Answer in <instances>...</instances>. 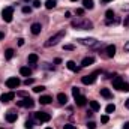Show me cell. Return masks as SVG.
I'll return each instance as SVG.
<instances>
[{
  "label": "cell",
  "instance_id": "6da1fadb",
  "mask_svg": "<svg viewBox=\"0 0 129 129\" xmlns=\"http://www.w3.org/2000/svg\"><path fill=\"white\" fill-rule=\"evenodd\" d=\"M71 26L74 29H78V30H90V29H93V23L86 20V18H77V20H74L71 23Z\"/></svg>",
  "mask_w": 129,
  "mask_h": 129
},
{
  "label": "cell",
  "instance_id": "7a4b0ae2",
  "mask_svg": "<svg viewBox=\"0 0 129 129\" xmlns=\"http://www.w3.org/2000/svg\"><path fill=\"white\" fill-rule=\"evenodd\" d=\"M63 36H64V30H62V32H59V33H56L54 36H51L47 42H45V47L47 48H50V47H54V45H57L62 39H63Z\"/></svg>",
  "mask_w": 129,
  "mask_h": 129
},
{
  "label": "cell",
  "instance_id": "3957f363",
  "mask_svg": "<svg viewBox=\"0 0 129 129\" xmlns=\"http://www.w3.org/2000/svg\"><path fill=\"white\" fill-rule=\"evenodd\" d=\"M2 18H3V21L11 23V21H12V18H14V8H12V6L5 8V9L2 11Z\"/></svg>",
  "mask_w": 129,
  "mask_h": 129
},
{
  "label": "cell",
  "instance_id": "277c9868",
  "mask_svg": "<svg viewBox=\"0 0 129 129\" xmlns=\"http://www.w3.org/2000/svg\"><path fill=\"white\" fill-rule=\"evenodd\" d=\"M17 104H18V107H23V108H33V105H35V101H33L32 98L26 96L24 99L18 101Z\"/></svg>",
  "mask_w": 129,
  "mask_h": 129
},
{
  "label": "cell",
  "instance_id": "5b68a950",
  "mask_svg": "<svg viewBox=\"0 0 129 129\" xmlns=\"http://www.w3.org/2000/svg\"><path fill=\"white\" fill-rule=\"evenodd\" d=\"M78 42L86 47H96L98 45V41L95 38H83V39H78Z\"/></svg>",
  "mask_w": 129,
  "mask_h": 129
},
{
  "label": "cell",
  "instance_id": "8992f818",
  "mask_svg": "<svg viewBox=\"0 0 129 129\" xmlns=\"http://www.w3.org/2000/svg\"><path fill=\"white\" fill-rule=\"evenodd\" d=\"M20 84H21V81H20L17 77H11V78L6 80V86H8V89H17Z\"/></svg>",
  "mask_w": 129,
  "mask_h": 129
},
{
  "label": "cell",
  "instance_id": "52a82bcc",
  "mask_svg": "<svg viewBox=\"0 0 129 129\" xmlns=\"http://www.w3.org/2000/svg\"><path fill=\"white\" fill-rule=\"evenodd\" d=\"M35 117H36L39 122H50V120H51V116H50L48 113H41V111H39V113H36V114H35Z\"/></svg>",
  "mask_w": 129,
  "mask_h": 129
},
{
  "label": "cell",
  "instance_id": "ba28073f",
  "mask_svg": "<svg viewBox=\"0 0 129 129\" xmlns=\"http://www.w3.org/2000/svg\"><path fill=\"white\" fill-rule=\"evenodd\" d=\"M81 81H83V84H93V83L96 81V74L86 75V77H83V78H81Z\"/></svg>",
  "mask_w": 129,
  "mask_h": 129
},
{
  "label": "cell",
  "instance_id": "9c48e42d",
  "mask_svg": "<svg viewBox=\"0 0 129 129\" xmlns=\"http://www.w3.org/2000/svg\"><path fill=\"white\" fill-rule=\"evenodd\" d=\"M14 98H15V93H14V92H9V93H3L2 98H0V101H2L3 104H8V102H11Z\"/></svg>",
  "mask_w": 129,
  "mask_h": 129
},
{
  "label": "cell",
  "instance_id": "30bf717a",
  "mask_svg": "<svg viewBox=\"0 0 129 129\" xmlns=\"http://www.w3.org/2000/svg\"><path fill=\"white\" fill-rule=\"evenodd\" d=\"M123 83H125V81H123V78L117 75V77H114V80H113V87H114V89H117V90H120Z\"/></svg>",
  "mask_w": 129,
  "mask_h": 129
},
{
  "label": "cell",
  "instance_id": "8fae6325",
  "mask_svg": "<svg viewBox=\"0 0 129 129\" xmlns=\"http://www.w3.org/2000/svg\"><path fill=\"white\" fill-rule=\"evenodd\" d=\"M17 119H18L17 113H12V111H9V113L6 114V120H8L9 123H14V122H17Z\"/></svg>",
  "mask_w": 129,
  "mask_h": 129
},
{
  "label": "cell",
  "instance_id": "7c38bea8",
  "mask_svg": "<svg viewBox=\"0 0 129 129\" xmlns=\"http://www.w3.org/2000/svg\"><path fill=\"white\" fill-rule=\"evenodd\" d=\"M30 30H32L33 35H39L41 30H42V27H41V24H39V23H33L32 27H30Z\"/></svg>",
  "mask_w": 129,
  "mask_h": 129
},
{
  "label": "cell",
  "instance_id": "4fadbf2b",
  "mask_svg": "<svg viewBox=\"0 0 129 129\" xmlns=\"http://www.w3.org/2000/svg\"><path fill=\"white\" fill-rule=\"evenodd\" d=\"M66 68H68L69 71H72V72H78V71H80V68L75 64V62H72V60H69V62L66 63Z\"/></svg>",
  "mask_w": 129,
  "mask_h": 129
},
{
  "label": "cell",
  "instance_id": "5bb4252c",
  "mask_svg": "<svg viewBox=\"0 0 129 129\" xmlns=\"http://www.w3.org/2000/svg\"><path fill=\"white\" fill-rule=\"evenodd\" d=\"M75 102H77V105H78V107H84V105L87 104V99H86L84 96H81V95H80V96L75 98Z\"/></svg>",
  "mask_w": 129,
  "mask_h": 129
},
{
  "label": "cell",
  "instance_id": "9a60e30c",
  "mask_svg": "<svg viewBox=\"0 0 129 129\" xmlns=\"http://www.w3.org/2000/svg\"><path fill=\"white\" fill-rule=\"evenodd\" d=\"M20 74H21L23 77H30V75H32V69L27 68V66H23V68L20 69Z\"/></svg>",
  "mask_w": 129,
  "mask_h": 129
},
{
  "label": "cell",
  "instance_id": "2e32d148",
  "mask_svg": "<svg viewBox=\"0 0 129 129\" xmlns=\"http://www.w3.org/2000/svg\"><path fill=\"white\" fill-rule=\"evenodd\" d=\"M114 54H116V45H108L107 47V56L114 57Z\"/></svg>",
  "mask_w": 129,
  "mask_h": 129
},
{
  "label": "cell",
  "instance_id": "e0dca14e",
  "mask_svg": "<svg viewBox=\"0 0 129 129\" xmlns=\"http://www.w3.org/2000/svg\"><path fill=\"white\" fill-rule=\"evenodd\" d=\"M95 63V59L93 57H86V59H83V62H81V66H90V64Z\"/></svg>",
  "mask_w": 129,
  "mask_h": 129
},
{
  "label": "cell",
  "instance_id": "ac0fdd59",
  "mask_svg": "<svg viewBox=\"0 0 129 129\" xmlns=\"http://www.w3.org/2000/svg\"><path fill=\"white\" fill-rule=\"evenodd\" d=\"M51 101H53V99H51V96H48V95H45V96H41V99H39V102H41L42 105H48Z\"/></svg>",
  "mask_w": 129,
  "mask_h": 129
},
{
  "label": "cell",
  "instance_id": "d6986e66",
  "mask_svg": "<svg viewBox=\"0 0 129 129\" xmlns=\"http://www.w3.org/2000/svg\"><path fill=\"white\" fill-rule=\"evenodd\" d=\"M105 17H107V23L110 24V23H111V20L114 18V12H113L111 9H108V11L105 12Z\"/></svg>",
  "mask_w": 129,
  "mask_h": 129
},
{
  "label": "cell",
  "instance_id": "ffe728a7",
  "mask_svg": "<svg viewBox=\"0 0 129 129\" xmlns=\"http://www.w3.org/2000/svg\"><path fill=\"white\" fill-rule=\"evenodd\" d=\"M84 9H93V0H83Z\"/></svg>",
  "mask_w": 129,
  "mask_h": 129
},
{
  "label": "cell",
  "instance_id": "44dd1931",
  "mask_svg": "<svg viewBox=\"0 0 129 129\" xmlns=\"http://www.w3.org/2000/svg\"><path fill=\"white\" fill-rule=\"evenodd\" d=\"M89 104H90V108H92L93 111H99L101 105H99V102H98V101H90Z\"/></svg>",
  "mask_w": 129,
  "mask_h": 129
},
{
  "label": "cell",
  "instance_id": "7402d4cb",
  "mask_svg": "<svg viewBox=\"0 0 129 129\" xmlns=\"http://www.w3.org/2000/svg\"><path fill=\"white\" fill-rule=\"evenodd\" d=\"M56 5H57L56 0H47V2H45V8H47V9H53Z\"/></svg>",
  "mask_w": 129,
  "mask_h": 129
},
{
  "label": "cell",
  "instance_id": "603a6c76",
  "mask_svg": "<svg viewBox=\"0 0 129 129\" xmlns=\"http://www.w3.org/2000/svg\"><path fill=\"white\" fill-rule=\"evenodd\" d=\"M57 101H59L60 104H66V102H68V96H66L64 93H59V95H57Z\"/></svg>",
  "mask_w": 129,
  "mask_h": 129
},
{
  "label": "cell",
  "instance_id": "cb8c5ba5",
  "mask_svg": "<svg viewBox=\"0 0 129 129\" xmlns=\"http://www.w3.org/2000/svg\"><path fill=\"white\" fill-rule=\"evenodd\" d=\"M38 59H39L38 54H35V53H33V54H29V63L30 64H35L36 62H38Z\"/></svg>",
  "mask_w": 129,
  "mask_h": 129
},
{
  "label": "cell",
  "instance_id": "d4e9b609",
  "mask_svg": "<svg viewBox=\"0 0 129 129\" xmlns=\"http://www.w3.org/2000/svg\"><path fill=\"white\" fill-rule=\"evenodd\" d=\"M101 95L104 98H107V99H110V98H111V92H110L108 89H101Z\"/></svg>",
  "mask_w": 129,
  "mask_h": 129
},
{
  "label": "cell",
  "instance_id": "484cf974",
  "mask_svg": "<svg viewBox=\"0 0 129 129\" xmlns=\"http://www.w3.org/2000/svg\"><path fill=\"white\" fill-rule=\"evenodd\" d=\"M5 57H6V60H11V59L14 57V50H12V48L6 50V53H5Z\"/></svg>",
  "mask_w": 129,
  "mask_h": 129
},
{
  "label": "cell",
  "instance_id": "4316f807",
  "mask_svg": "<svg viewBox=\"0 0 129 129\" xmlns=\"http://www.w3.org/2000/svg\"><path fill=\"white\" fill-rule=\"evenodd\" d=\"M105 111H107V114H111V113H114V111H116V105H114V104H110V105H107Z\"/></svg>",
  "mask_w": 129,
  "mask_h": 129
},
{
  "label": "cell",
  "instance_id": "83f0119b",
  "mask_svg": "<svg viewBox=\"0 0 129 129\" xmlns=\"http://www.w3.org/2000/svg\"><path fill=\"white\" fill-rule=\"evenodd\" d=\"M44 90H45L44 86H36V87H33V92H35V93H41V92H44Z\"/></svg>",
  "mask_w": 129,
  "mask_h": 129
},
{
  "label": "cell",
  "instance_id": "f1b7e54d",
  "mask_svg": "<svg viewBox=\"0 0 129 129\" xmlns=\"http://www.w3.org/2000/svg\"><path fill=\"white\" fill-rule=\"evenodd\" d=\"M72 95H74V98L80 96V89L78 87H72Z\"/></svg>",
  "mask_w": 129,
  "mask_h": 129
},
{
  "label": "cell",
  "instance_id": "f546056e",
  "mask_svg": "<svg viewBox=\"0 0 129 129\" xmlns=\"http://www.w3.org/2000/svg\"><path fill=\"white\" fill-rule=\"evenodd\" d=\"M108 120H110L108 114H105V116H102V117H101V122H102V123H108Z\"/></svg>",
  "mask_w": 129,
  "mask_h": 129
},
{
  "label": "cell",
  "instance_id": "4dcf8cb0",
  "mask_svg": "<svg viewBox=\"0 0 129 129\" xmlns=\"http://www.w3.org/2000/svg\"><path fill=\"white\" fill-rule=\"evenodd\" d=\"M26 129H33V122L32 120H27V122H26Z\"/></svg>",
  "mask_w": 129,
  "mask_h": 129
},
{
  "label": "cell",
  "instance_id": "1f68e13d",
  "mask_svg": "<svg viewBox=\"0 0 129 129\" xmlns=\"http://www.w3.org/2000/svg\"><path fill=\"white\" fill-rule=\"evenodd\" d=\"M120 90H123V92H129V84L123 83V84H122V89H120Z\"/></svg>",
  "mask_w": 129,
  "mask_h": 129
},
{
  "label": "cell",
  "instance_id": "d6a6232c",
  "mask_svg": "<svg viewBox=\"0 0 129 129\" xmlns=\"http://www.w3.org/2000/svg\"><path fill=\"white\" fill-rule=\"evenodd\" d=\"M23 12H24V14H30V12H32V8H30V6H24V8H23Z\"/></svg>",
  "mask_w": 129,
  "mask_h": 129
},
{
  "label": "cell",
  "instance_id": "836d02e7",
  "mask_svg": "<svg viewBox=\"0 0 129 129\" xmlns=\"http://www.w3.org/2000/svg\"><path fill=\"white\" fill-rule=\"evenodd\" d=\"M87 128L89 129H95L96 128V123H95V122H89V123H87Z\"/></svg>",
  "mask_w": 129,
  "mask_h": 129
},
{
  "label": "cell",
  "instance_id": "e575fe53",
  "mask_svg": "<svg viewBox=\"0 0 129 129\" xmlns=\"http://www.w3.org/2000/svg\"><path fill=\"white\" fill-rule=\"evenodd\" d=\"M64 129H77V126L72 123H68V125H64Z\"/></svg>",
  "mask_w": 129,
  "mask_h": 129
},
{
  "label": "cell",
  "instance_id": "d590c367",
  "mask_svg": "<svg viewBox=\"0 0 129 129\" xmlns=\"http://www.w3.org/2000/svg\"><path fill=\"white\" fill-rule=\"evenodd\" d=\"M33 6L35 8H41V0H33Z\"/></svg>",
  "mask_w": 129,
  "mask_h": 129
},
{
  "label": "cell",
  "instance_id": "8d00e7d4",
  "mask_svg": "<svg viewBox=\"0 0 129 129\" xmlns=\"http://www.w3.org/2000/svg\"><path fill=\"white\" fill-rule=\"evenodd\" d=\"M24 84H26V86H29V84H33V78H27V80L24 81Z\"/></svg>",
  "mask_w": 129,
  "mask_h": 129
},
{
  "label": "cell",
  "instance_id": "74e56055",
  "mask_svg": "<svg viewBox=\"0 0 129 129\" xmlns=\"http://www.w3.org/2000/svg\"><path fill=\"white\" fill-rule=\"evenodd\" d=\"M77 14H78V15H83V14H84V9H83V8L77 9Z\"/></svg>",
  "mask_w": 129,
  "mask_h": 129
},
{
  "label": "cell",
  "instance_id": "f35d334b",
  "mask_svg": "<svg viewBox=\"0 0 129 129\" xmlns=\"http://www.w3.org/2000/svg\"><path fill=\"white\" fill-rule=\"evenodd\" d=\"M63 48L64 50H74V45H69V44H68V45H64Z\"/></svg>",
  "mask_w": 129,
  "mask_h": 129
},
{
  "label": "cell",
  "instance_id": "ab89813d",
  "mask_svg": "<svg viewBox=\"0 0 129 129\" xmlns=\"http://www.w3.org/2000/svg\"><path fill=\"white\" fill-rule=\"evenodd\" d=\"M18 45L23 47V45H24V39H18Z\"/></svg>",
  "mask_w": 129,
  "mask_h": 129
},
{
  "label": "cell",
  "instance_id": "60d3db41",
  "mask_svg": "<svg viewBox=\"0 0 129 129\" xmlns=\"http://www.w3.org/2000/svg\"><path fill=\"white\" fill-rule=\"evenodd\" d=\"M64 17H66V18H71V12H69V11H68V12H64Z\"/></svg>",
  "mask_w": 129,
  "mask_h": 129
},
{
  "label": "cell",
  "instance_id": "b9f144b4",
  "mask_svg": "<svg viewBox=\"0 0 129 129\" xmlns=\"http://www.w3.org/2000/svg\"><path fill=\"white\" fill-rule=\"evenodd\" d=\"M125 51H129V42L125 44Z\"/></svg>",
  "mask_w": 129,
  "mask_h": 129
},
{
  "label": "cell",
  "instance_id": "7bdbcfd3",
  "mask_svg": "<svg viewBox=\"0 0 129 129\" xmlns=\"http://www.w3.org/2000/svg\"><path fill=\"white\" fill-rule=\"evenodd\" d=\"M123 129H129V122H126V123L123 125Z\"/></svg>",
  "mask_w": 129,
  "mask_h": 129
},
{
  "label": "cell",
  "instance_id": "ee69618b",
  "mask_svg": "<svg viewBox=\"0 0 129 129\" xmlns=\"http://www.w3.org/2000/svg\"><path fill=\"white\" fill-rule=\"evenodd\" d=\"M125 107L129 110V99H126V102H125Z\"/></svg>",
  "mask_w": 129,
  "mask_h": 129
},
{
  "label": "cell",
  "instance_id": "f6af8a7d",
  "mask_svg": "<svg viewBox=\"0 0 129 129\" xmlns=\"http://www.w3.org/2000/svg\"><path fill=\"white\" fill-rule=\"evenodd\" d=\"M125 26H129V17L125 20Z\"/></svg>",
  "mask_w": 129,
  "mask_h": 129
},
{
  "label": "cell",
  "instance_id": "bcb514c9",
  "mask_svg": "<svg viewBox=\"0 0 129 129\" xmlns=\"http://www.w3.org/2000/svg\"><path fill=\"white\" fill-rule=\"evenodd\" d=\"M3 38H5V33H3V32H0V41H2Z\"/></svg>",
  "mask_w": 129,
  "mask_h": 129
},
{
  "label": "cell",
  "instance_id": "7dc6e473",
  "mask_svg": "<svg viewBox=\"0 0 129 129\" xmlns=\"http://www.w3.org/2000/svg\"><path fill=\"white\" fill-rule=\"evenodd\" d=\"M104 2H105V3H108V2H113V0H104Z\"/></svg>",
  "mask_w": 129,
  "mask_h": 129
},
{
  "label": "cell",
  "instance_id": "c3c4849f",
  "mask_svg": "<svg viewBox=\"0 0 129 129\" xmlns=\"http://www.w3.org/2000/svg\"><path fill=\"white\" fill-rule=\"evenodd\" d=\"M71 2H78V0H71Z\"/></svg>",
  "mask_w": 129,
  "mask_h": 129
},
{
  "label": "cell",
  "instance_id": "681fc988",
  "mask_svg": "<svg viewBox=\"0 0 129 129\" xmlns=\"http://www.w3.org/2000/svg\"><path fill=\"white\" fill-rule=\"evenodd\" d=\"M45 129H53V128H45Z\"/></svg>",
  "mask_w": 129,
  "mask_h": 129
},
{
  "label": "cell",
  "instance_id": "f907efd6",
  "mask_svg": "<svg viewBox=\"0 0 129 129\" xmlns=\"http://www.w3.org/2000/svg\"><path fill=\"white\" fill-rule=\"evenodd\" d=\"M26 2H29V0H26Z\"/></svg>",
  "mask_w": 129,
  "mask_h": 129
}]
</instances>
